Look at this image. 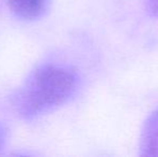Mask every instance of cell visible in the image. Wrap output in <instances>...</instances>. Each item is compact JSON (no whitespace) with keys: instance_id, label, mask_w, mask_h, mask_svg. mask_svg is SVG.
<instances>
[{"instance_id":"cell-1","label":"cell","mask_w":158,"mask_h":157,"mask_svg":"<svg viewBox=\"0 0 158 157\" xmlns=\"http://www.w3.org/2000/svg\"><path fill=\"white\" fill-rule=\"evenodd\" d=\"M77 86L79 76L71 68L59 65L41 66L22 86L15 107L23 118H37L68 102Z\"/></svg>"},{"instance_id":"cell-2","label":"cell","mask_w":158,"mask_h":157,"mask_svg":"<svg viewBox=\"0 0 158 157\" xmlns=\"http://www.w3.org/2000/svg\"><path fill=\"white\" fill-rule=\"evenodd\" d=\"M9 8L17 17L35 21L44 16L50 9L51 0H6Z\"/></svg>"},{"instance_id":"cell-3","label":"cell","mask_w":158,"mask_h":157,"mask_svg":"<svg viewBox=\"0 0 158 157\" xmlns=\"http://www.w3.org/2000/svg\"><path fill=\"white\" fill-rule=\"evenodd\" d=\"M140 155L158 156V110L144 123L140 138Z\"/></svg>"},{"instance_id":"cell-4","label":"cell","mask_w":158,"mask_h":157,"mask_svg":"<svg viewBox=\"0 0 158 157\" xmlns=\"http://www.w3.org/2000/svg\"><path fill=\"white\" fill-rule=\"evenodd\" d=\"M148 11L154 16H158V0H148Z\"/></svg>"},{"instance_id":"cell-5","label":"cell","mask_w":158,"mask_h":157,"mask_svg":"<svg viewBox=\"0 0 158 157\" xmlns=\"http://www.w3.org/2000/svg\"><path fill=\"white\" fill-rule=\"evenodd\" d=\"M2 140H3V131H2V129L0 128V147H1Z\"/></svg>"}]
</instances>
